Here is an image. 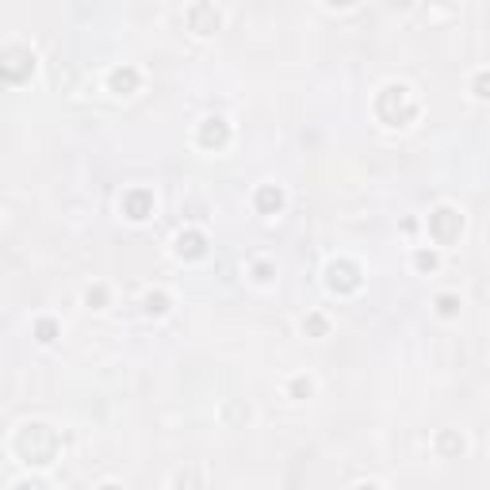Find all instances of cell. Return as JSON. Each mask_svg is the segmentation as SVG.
I'll return each instance as SVG.
<instances>
[{
	"instance_id": "1",
	"label": "cell",
	"mask_w": 490,
	"mask_h": 490,
	"mask_svg": "<svg viewBox=\"0 0 490 490\" xmlns=\"http://www.w3.org/2000/svg\"><path fill=\"white\" fill-rule=\"evenodd\" d=\"M261 203H264V207H272V203H280V191H264V195H261Z\"/></svg>"
},
{
	"instance_id": "2",
	"label": "cell",
	"mask_w": 490,
	"mask_h": 490,
	"mask_svg": "<svg viewBox=\"0 0 490 490\" xmlns=\"http://www.w3.org/2000/svg\"><path fill=\"white\" fill-rule=\"evenodd\" d=\"M479 88H483V96H490V80L483 77V80H479Z\"/></svg>"
}]
</instances>
